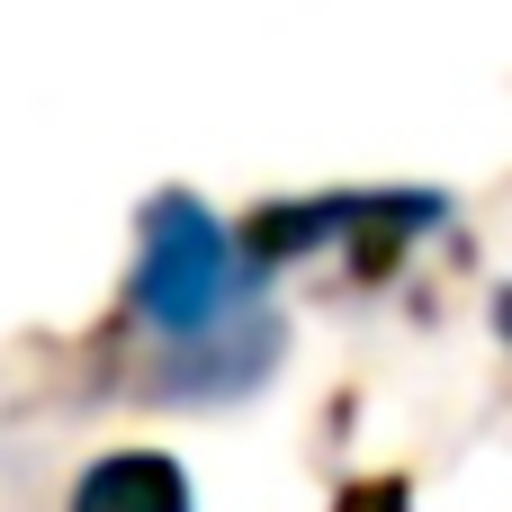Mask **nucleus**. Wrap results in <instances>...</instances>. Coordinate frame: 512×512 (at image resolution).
Segmentation results:
<instances>
[{"instance_id":"1","label":"nucleus","mask_w":512,"mask_h":512,"mask_svg":"<svg viewBox=\"0 0 512 512\" xmlns=\"http://www.w3.org/2000/svg\"><path fill=\"white\" fill-rule=\"evenodd\" d=\"M144 306H153V324H198V315L216 306V243H207L198 216H162V225H153Z\"/></svg>"},{"instance_id":"2","label":"nucleus","mask_w":512,"mask_h":512,"mask_svg":"<svg viewBox=\"0 0 512 512\" xmlns=\"http://www.w3.org/2000/svg\"><path fill=\"white\" fill-rule=\"evenodd\" d=\"M72 512H189V486H180L171 459H153V450H117V459H99V468L81 477Z\"/></svg>"}]
</instances>
